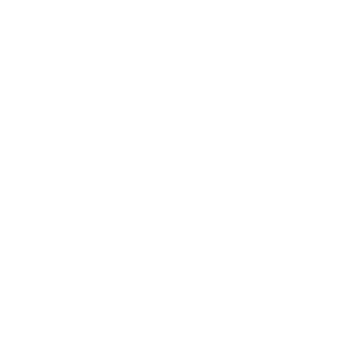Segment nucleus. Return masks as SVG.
I'll return each mask as SVG.
<instances>
[]
</instances>
